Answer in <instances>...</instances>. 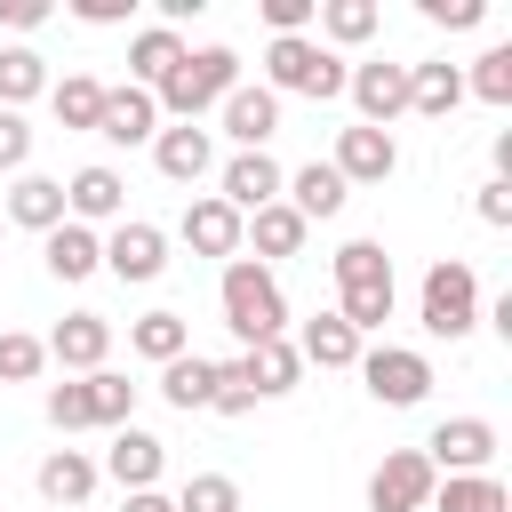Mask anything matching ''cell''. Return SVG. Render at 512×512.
Instances as JSON below:
<instances>
[{
    "instance_id": "3",
    "label": "cell",
    "mask_w": 512,
    "mask_h": 512,
    "mask_svg": "<svg viewBox=\"0 0 512 512\" xmlns=\"http://www.w3.org/2000/svg\"><path fill=\"white\" fill-rule=\"evenodd\" d=\"M264 88H272V96H312V104H328V96H344V56L320 48L312 32L272 40V48H264Z\"/></svg>"
},
{
    "instance_id": "10",
    "label": "cell",
    "mask_w": 512,
    "mask_h": 512,
    "mask_svg": "<svg viewBox=\"0 0 512 512\" xmlns=\"http://www.w3.org/2000/svg\"><path fill=\"white\" fill-rule=\"evenodd\" d=\"M488 456H496V424L488 416H448L424 440V464L432 472H488Z\"/></svg>"
},
{
    "instance_id": "26",
    "label": "cell",
    "mask_w": 512,
    "mask_h": 512,
    "mask_svg": "<svg viewBox=\"0 0 512 512\" xmlns=\"http://www.w3.org/2000/svg\"><path fill=\"white\" fill-rule=\"evenodd\" d=\"M296 360H312V368H352V360H360V336H352L336 312H312L304 336H296Z\"/></svg>"
},
{
    "instance_id": "42",
    "label": "cell",
    "mask_w": 512,
    "mask_h": 512,
    "mask_svg": "<svg viewBox=\"0 0 512 512\" xmlns=\"http://www.w3.org/2000/svg\"><path fill=\"white\" fill-rule=\"evenodd\" d=\"M32 160V128H24V112H0V168H24Z\"/></svg>"
},
{
    "instance_id": "38",
    "label": "cell",
    "mask_w": 512,
    "mask_h": 512,
    "mask_svg": "<svg viewBox=\"0 0 512 512\" xmlns=\"http://www.w3.org/2000/svg\"><path fill=\"white\" fill-rule=\"evenodd\" d=\"M464 96H480V104H512V48H488V56L464 72Z\"/></svg>"
},
{
    "instance_id": "31",
    "label": "cell",
    "mask_w": 512,
    "mask_h": 512,
    "mask_svg": "<svg viewBox=\"0 0 512 512\" xmlns=\"http://www.w3.org/2000/svg\"><path fill=\"white\" fill-rule=\"evenodd\" d=\"M48 104H56V128H96V112H104V80L64 72V80L48 88Z\"/></svg>"
},
{
    "instance_id": "7",
    "label": "cell",
    "mask_w": 512,
    "mask_h": 512,
    "mask_svg": "<svg viewBox=\"0 0 512 512\" xmlns=\"http://www.w3.org/2000/svg\"><path fill=\"white\" fill-rule=\"evenodd\" d=\"M432 464H424V448H392L376 472H368V512H424L432 504Z\"/></svg>"
},
{
    "instance_id": "9",
    "label": "cell",
    "mask_w": 512,
    "mask_h": 512,
    "mask_svg": "<svg viewBox=\"0 0 512 512\" xmlns=\"http://www.w3.org/2000/svg\"><path fill=\"white\" fill-rule=\"evenodd\" d=\"M216 184H224V192H216V200H224V208H232V216H240V224H248V216H256V208H272V200H280V184H288V168H280V160H272V152H232V160H224V176H216Z\"/></svg>"
},
{
    "instance_id": "15",
    "label": "cell",
    "mask_w": 512,
    "mask_h": 512,
    "mask_svg": "<svg viewBox=\"0 0 512 512\" xmlns=\"http://www.w3.org/2000/svg\"><path fill=\"white\" fill-rule=\"evenodd\" d=\"M216 112H224V136H232L240 152H264V144L280 136V96H272V88H232Z\"/></svg>"
},
{
    "instance_id": "4",
    "label": "cell",
    "mask_w": 512,
    "mask_h": 512,
    "mask_svg": "<svg viewBox=\"0 0 512 512\" xmlns=\"http://www.w3.org/2000/svg\"><path fill=\"white\" fill-rule=\"evenodd\" d=\"M232 88H240V56H232V48H184V64L152 88V104L176 112V120H200V112L224 104Z\"/></svg>"
},
{
    "instance_id": "36",
    "label": "cell",
    "mask_w": 512,
    "mask_h": 512,
    "mask_svg": "<svg viewBox=\"0 0 512 512\" xmlns=\"http://www.w3.org/2000/svg\"><path fill=\"white\" fill-rule=\"evenodd\" d=\"M40 368H48V344L24 328H0V384H32Z\"/></svg>"
},
{
    "instance_id": "43",
    "label": "cell",
    "mask_w": 512,
    "mask_h": 512,
    "mask_svg": "<svg viewBox=\"0 0 512 512\" xmlns=\"http://www.w3.org/2000/svg\"><path fill=\"white\" fill-rule=\"evenodd\" d=\"M480 224H496V232L512 224V184H496V176L480 184Z\"/></svg>"
},
{
    "instance_id": "39",
    "label": "cell",
    "mask_w": 512,
    "mask_h": 512,
    "mask_svg": "<svg viewBox=\"0 0 512 512\" xmlns=\"http://www.w3.org/2000/svg\"><path fill=\"white\" fill-rule=\"evenodd\" d=\"M216 416H248L256 408V376H248V360H216V400H208Z\"/></svg>"
},
{
    "instance_id": "32",
    "label": "cell",
    "mask_w": 512,
    "mask_h": 512,
    "mask_svg": "<svg viewBox=\"0 0 512 512\" xmlns=\"http://www.w3.org/2000/svg\"><path fill=\"white\" fill-rule=\"evenodd\" d=\"M40 88H48V64H40V48H0V112L32 104Z\"/></svg>"
},
{
    "instance_id": "19",
    "label": "cell",
    "mask_w": 512,
    "mask_h": 512,
    "mask_svg": "<svg viewBox=\"0 0 512 512\" xmlns=\"http://www.w3.org/2000/svg\"><path fill=\"white\" fill-rule=\"evenodd\" d=\"M160 464H168V448H160V440H152V432H136V424H120V432H112V448H104V464H96V472H112V480H120V488H128V496H136V488H152V480H160Z\"/></svg>"
},
{
    "instance_id": "27",
    "label": "cell",
    "mask_w": 512,
    "mask_h": 512,
    "mask_svg": "<svg viewBox=\"0 0 512 512\" xmlns=\"http://www.w3.org/2000/svg\"><path fill=\"white\" fill-rule=\"evenodd\" d=\"M160 400H168V408H184V416H192V408H208V400H216V360L176 352V360L160 368Z\"/></svg>"
},
{
    "instance_id": "8",
    "label": "cell",
    "mask_w": 512,
    "mask_h": 512,
    "mask_svg": "<svg viewBox=\"0 0 512 512\" xmlns=\"http://www.w3.org/2000/svg\"><path fill=\"white\" fill-rule=\"evenodd\" d=\"M344 96L360 104V128H392L400 112H408V64H352L344 72Z\"/></svg>"
},
{
    "instance_id": "28",
    "label": "cell",
    "mask_w": 512,
    "mask_h": 512,
    "mask_svg": "<svg viewBox=\"0 0 512 512\" xmlns=\"http://www.w3.org/2000/svg\"><path fill=\"white\" fill-rule=\"evenodd\" d=\"M96 456H80V448H56V456H40V496L48 504H80V496H96Z\"/></svg>"
},
{
    "instance_id": "13",
    "label": "cell",
    "mask_w": 512,
    "mask_h": 512,
    "mask_svg": "<svg viewBox=\"0 0 512 512\" xmlns=\"http://www.w3.org/2000/svg\"><path fill=\"white\" fill-rule=\"evenodd\" d=\"M176 232H184V248H192V256H224V264H232V256H240V240H248V232H240V216H232L216 192L184 200V224H176Z\"/></svg>"
},
{
    "instance_id": "12",
    "label": "cell",
    "mask_w": 512,
    "mask_h": 512,
    "mask_svg": "<svg viewBox=\"0 0 512 512\" xmlns=\"http://www.w3.org/2000/svg\"><path fill=\"white\" fill-rule=\"evenodd\" d=\"M344 184H384L392 168H400V144H392V128H336V160H328Z\"/></svg>"
},
{
    "instance_id": "14",
    "label": "cell",
    "mask_w": 512,
    "mask_h": 512,
    "mask_svg": "<svg viewBox=\"0 0 512 512\" xmlns=\"http://www.w3.org/2000/svg\"><path fill=\"white\" fill-rule=\"evenodd\" d=\"M96 136H104V144H152V136H160V104H152V88H104Z\"/></svg>"
},
{
    "instance_id": "30",
    "label": "cell",
    "mask_w": 512,
    "mask_h": 512,
    "mask_svg": "<svg viewBox=\"0 0 512 512\" xmlns=\"http://www.w3.org/2000/svg\"><path fill=\"white\" fill-rule=\"evenodd\" d=\"M240 232H256V264H264V256H296L312 224H304V216H296L288 200H272V208H256V216H248Z\"/></svg>"
},
{
    "instance_id": "34",
    "label": "cell",
    "mask_w": 512,
    "mask_h": 512,
    "mask_svg": "<svg viewBox=\"0 0 512 512\" xmlns=\"http://www.w3.org/2000/svg\"><path fill=\"white\" fill-rule=\"evenodd\" d=\"M128 352H144V360L168 368V360L184 352V320H176V312H144V320L128 328Z\"/></svg>"
},
{
    "instance_id": "35",
    "label": "cell",
    "mask_w": 512,
    "mask_h": 512,
    "mask_svg": "<svg viewBox=\"0 0 512 512\" xmlns=\"http://www.w3.org/2000/svg\"><path fill=\"white\" fill-rule=\"evenodd\" d=\"M88 408H96V424H112V432H120V424L136 416V384H128V376H112V368H96V376H88Z\"/></svg>"
},
{
    "instance_id": "37",
    "label": "cell",
    "mask_w": 512,
    "mask_h": 512,
    "mask_svg": "<svg viewBox=\"0 0 512 512\" xmlns=\"http://www.w3.org/2000/svg\"><path fill=\"white\" fill-rule=\"evenodd\" d=\"M168 504H176V512H240V488H232L224 472H192Z\"/></svg>"
},
{
    "instance_id": "6",
    "label": "cell",
    "mask_w": 512,
    "mask_h": 512,
    "mask_svg": "<svg viewBox=\"0 0 512 512\" xmlns=\"http://www.w3.org/2000/svg\"><path fill=\"white\" fill-rule=\"evenodd\" d=\"M352 368L368 376V392H376L384 408H416V400L432 392V360L408 352V344H376V352H360Z\"/></svg>"
},
{
    "instance_id": "24",
    "label": "cell",
    "mask_w": 512,
    "mask_h": 512,
    "mask_svg": "<svg viewBox=\"0 0 512 512\" xmlns=\"http://www.w3.org/2000/svg\"><path fill=\"white\" fill-rule=\"evenodd\" d=\"M40 240H48L40 256H48V272H56V280H88V272L104 264V240H96L88 224H72V216H64L56 232H40Z\"/></svg>"
},
{
    "instance_id": "2",
    "label": "cell",
    "mask_w": 512,
    "mask_h": 512,
    "mask_svg": "<svg viewBox=\"0 0 512 512\" xmlns=\"http://www.w3.org/2000/svg\"><path fill=\"white\" fill-rule=\"evenodd\" d=\"M216 296H224V328H232L240 344H272V336L288 328V296H280V280H272L256 256H232Z\"/></svg>"
},
{
    "instance_id": "46",
    "label": "cell",
    "mask_w": 512,
    "mask_h": 512,
    "mask_svg": "<svg viewBox=\"0 0 512 512\" xmlns=\"http://www.w3.org/2000/svg\"><path fill=\"white\" fill-rule=\"evenodd\" d=\"M120 512H176L160 488H136V496H120Z\"/></svg>"
},
{
    "instance_id": "29",
    "label": "cell",
    "mask_w": 512,
    "mask_h": 512,
    "mask_svg": "<svg viewBox=\"0 0 512 512\" xmlns=\"http://www.w3.org/2000/svg\"><path fill=\"white\" fill-rule=\"evenodd\" d=\"M240 360H248V376H256V400H280V392H296V376H304V360H296V344H288V336L248 344Z\"/></svg>"
},
{
    "instance_id": "11",
    "label": "cell",
    "mask_w": 512,
    "mask_h": 512,
    "mask_svg": "<svg viewBox=\"0 0 512 512\" xmlns=\"http://www.w3.org/2000/svg\"><path fill=\"white\" fill-rule=\"evenodd\" d=\"M104 272H112V280H136V288L160 280V272H168V232H160V224H136V216L112 224V240H104Z\"/></svg>"
},
{
    "instance_id": "5",
    "label": "cell",
    "mask_w": 512,
    "mask_h": 512,
    "mask_svg": "<svg viewBox=\"0 0 512 512\" xmlns=\"http://www.w3.org/2000/svg\"><path fill=\"white\" fill-rule=\"evenodd\" d=\"M472 320H480V280H472L464 256H440L424 272V328L456 344V336H472Z\"/></svg>"
},
{
    "instance_id": "18",
    "label": "cell",
    "mask_w": 512,
    "mask_h": 512,
    "mask_svg": "<svg viewBox=\"0 0 512 512\" xmlns=\"http://www.w3.org/2000/svg\"><path fill=\"white\" fill-rule=\"evenodd\" d=\"M104 352H112V320H104V312H64L56 336H48V360H64V368H80V376H96Z\"/></svg>"
},
{
    "instance_id": "22",
    "label": "cell",
    "mask_w": 512,
    "mask_h": 512,
    "mask_svg": "<svg viewBox=\"0 0 512 512\" xmlns=\"http://www.w3.org/2000/svg\"><path fill=\"white\" fill-rule=\"evenodd\" d=\"M176 64H184V40H176L168 24H144V32L128 40V88H160Z\"/></svg>"
},
{
    "instance_id": "17",
    "label": "cell",
    "mask_w": 512,
    "mask_h": 512,
    "mask_svg": "<svg viewBox=\"0 0 512 512\" xmlns=\"http://www.w3.org/2000/svg\"><path fill=\"white\" fill-rule=\"evenodd\" d=\"M120 208H128V184H120V168H104V160L64 184V216H72V224H120Z\"/></svg>"
},
{
    "instance_id": "25",
    "label": "cell",
    "mask_w": 512,
    "mask_h": 512,
    "mask_svg": "<svg viewBox=\"0 0 512 512\" xmlns=\"http://www.w3.org/2000/svg\"><path fill=\"white\" fill-rule=\"evenodd\" d=\"M456 104H464V72H456V64H408V112L448 120Z\"/></svg>"
},
{
    "instance_id": "33",
    "label": "cell",
    "mask_w": 512,
    "mask_h": 512,
    "mask_svg": "<svg viewBox=\"0 0 512 512\" xmlns=\"http://www.w3.org/2000/svg\"><path fill=\"white\" fill-rule=\"evenodd\" d=\"M376 24H384V8H376V0H320V32H328L336 48H360Z\"/></svg>"
},
{
    "instance_id": "16",
    "label": "cell",
    "mask_w": 512,
    "mask_h": 512,
    "mask_svg": "<svg viewBox=\"0 0 512 512\" xmlns=\"http://www.w3.org/2000/svg\"><path fill=\"white\" fill-rule=\"evenodd\" d=\"M152 160H160V176H168V184H200V176L216 168V144H208V128H200V120H176V128H160V136H152Z\"/></svg>"
},
{
    "instance_id": "44",
    "label": "cell",
    "mask_w": 512,
    "mask_h": 512,
    "mask_svg": "<svg viewBox=\"0 0 512 512\" xmlns=\"http://www.w3.org/2000/svg\"><path fill=\"white\" fill-rule=\"evenodd\" d=\"M0 24H16V32H40V24H48V0H0Z\"/></svg>"
},
{
    "instance_id": "40",
    "label": "cell",
    "mask_w": 512,
    "mask_h": 512,
    "mask_svg": "<svg viewBox=\"0 0 512 512\" xmlns=\"http://www.w3.org/2000/svg\"><path fill=\"white\" fill-rule=\"evenodd\" d=\"M48 424H56V432H88V424H96L88 376H80V384H48Z\"/></svg>"
},
{
    "instance_id": "1",
    "label": "cell",
    "mask_w": 512,
    "mask_h": 512,
    "mask_svg": "<svg viewBox=\"0 0 512 512\" xmlns=\"http://www.w3.org/2000/svg\"><path fill=\"white\" fill-rule=\"evenodd\" d=\"M336 320L352 328V336H376L384 320H392V256L376 248V240H344L336 248Z\"/></svg>"
},
{
    "instance_id": "23",
    "label": "cell",
    "mask_w": 512,
    "mask_h": 512,
    "mask_svg": "<svg viewBox=\"0 0 512 512\" xmlns=\"http://www.w3.org/2000/svg\"><path fill=\"white\" fill-rule=\"evenodd\" d=\"M0 208H8L24 232H56V224H64V184H56V176H16Z\"/></svg>"
},
{
    "instance_id": "20",
    "label": "cell",
    "mask_w": 512,
    "mask_h": 512,
    "mask_svg": "<svg viewBox=\"0 0 512 512\" xmlns=\"http://www.w3.org/2000/svg\"><path fill=\"white\" fill-rule=\"evenodd\" d=\"M280 200L304 216V224H320V216H344V200H352V184L328 168V160H312V168H296L288 184H280Z\"/></svg>"
},
{
    "instance_id": "45",
    "label": "cell",
    "mask_w": 512,
    "mask_h": 512,
    "mask_svg": "<svg viewBox=\"0 0 512 512\" xmlns=\"http://www.w3.org/2000/svg\"><path fill=\"white\" fill-rule=\"evenodd\" d=\"M136 0H80V24H120Z\"/></svg>"
},
{
    "instance_id": "21",
    "label": "cell",
    "mask_w": 512,
    "mask_h": 512,
    "mask_svg": "<svg viewBox=\"0 0 512 512\" xmlns=\"http://www.w3.org/2000/svg\"><path fill=\"white\" fill-rule=\"evenodd\" d=\"M424 512H512V496H504L496 472H448V480H432Z\"/></svg>"
},
{
    "instance_id": "41",
    "label": "cell",
    "mask_w": 512,
    "mask_h": 512,
    "mask_svg": "<svg viewBox=\"0 0 512 512\" xmlns=\"http://www.w3.org/2000/svg\"><path fill=\"white\" fill-rule=\"evenodd\" d=\"M424 16H432V24H448V32H472V24L488 16V0H424Z\"/></svg>"
}]
</instances>
